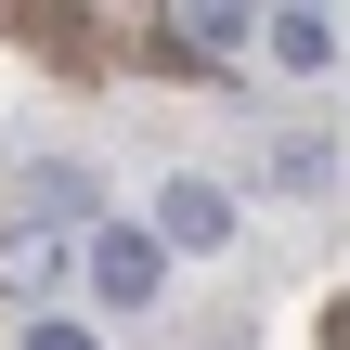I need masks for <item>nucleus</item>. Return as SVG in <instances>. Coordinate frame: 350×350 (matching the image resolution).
Returning <instances> with one entry per match:
<instances>
[{
  "instance_id": "obj_3",
  "label": "nucleus",
  "mask_w": 350,
  "mask_h": 350,
  "mask_svg": "<svg viewBox=\"0 0 350 350\" xmlns=\"http://www.w3.org/2000/svg\"><path fill=\"white\" fill-rule=\"evenodd\" d=\"M247 39H260L247 0H182V26H169V52H195V65H234Z\"/></svg>"
},
{
  "instance_id": "obj_5",
  "label": "nucleus",
  "mask_w": 350,
  "mask_h": 350,
  "mask_svg": "<svg viewBox=\"0 0 350 350\" xmlns=\"http://www.w3.org/2000/svg\"><path fill=\"white\" fill-rule=\"evenodd\" d=\"M78 208H91V182H78V169H26V182H13V221H39V234H52V221H78Z\"/></svg>"
},
{
  "instance_id": "obj_6",
  "label": "nucleus",
  "mask_w": 350,
  "mask_h": 350,
  "mask_svg": "<svg viewBox=\"0 0 350 350\" xmlns=\"http://www.w3.org/2000/svg\"><path fill=\"white\" fill-rule=\"evenodd\" d=\"M26 350H104L91 325H26Z\"/></svg>"
},
{
  "instance_id": "obj_4",
  "label": "nucleus",
  "mask_w": 350,
  "mask_h": 350,
  "mask_svg": "<svg viewBox=\"0 0 350 350\" xmlns=\"http://www.w3.org/2000/svg\"><path fill=\"white\" fill-rule=\"evenodd\" d=\"M260 39H273V65H286V78H325V65H338V13H273Z\"/></svg>"
},
{
  "instance_id": "obj_1",
  "label": "nucleus",
  "mask_w": 350,
  "mask_h": 350,
  "mask_svg": "<svg viewBox=\"0 0 350 350\" xmlns=\"http://www.w3.org/2000/svg\"><path fill=\"white\" fill-rule=\"evenodd\" d=\"M156 286H169L156 221H104V234H91V299H104V312H156Z\"/></svg>"
},
{
  "instance_id": "obj_2",
  "label": "nucleus",
  "mask_w": 350,
  "mask_h": 350,
  "mask_svg": "<svg viewBox=\"0 0 350 350\" xmlns=\"http://www.w3.org/2000/svg\"><path fill=\"white\" fill-rule=\"evenodd\" d=\"M156 247H169V260H182V247H234V195L182 169V182L156 195Z\"/></svg>"
}]
</instances>
